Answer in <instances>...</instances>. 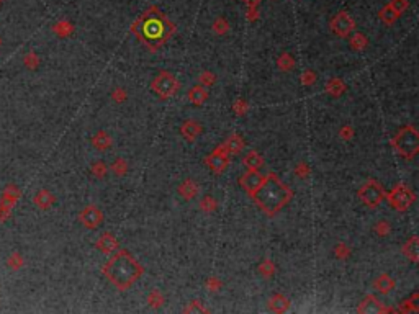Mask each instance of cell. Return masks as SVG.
Segmentation results:
<instances>
[{
	"label": "cell",
	"instance_id": "5bb4252c",
	"mask_svg": "<svg viewBox=\"0 0 419 314\" xmlns=\"http://www.w3.org/2000/svg\"><path fill=\"white\" fill-rule=\"evenodd\" d=\"M200 133H202V124H200L198 121H195V120H187L180 126L182 138L187 139L188 143H193V141L200 136Z\"/></svg>",
	"mask_w": 419,
	"mask_h": 314
},
{
	"label": "cell",
	"instance_id": "d6986e66",
	"mask_svg": "<svg viewBox=\"0 0 419 314\" xmlns=\"http://www.w3.org/2000/svg\"><path fill=\"white\" fill-rule=\"evenodd\" d=\"M403 256L408 257L413 264H418V260H419V242H418L416 236H413V238L403 246Z\"/></svg>",
	"mask_w": 419,
	"mask_h": 314
},
{
	"label": "cell",
	"instance_id": "603a6c76",
	"mask_svg": "<svg viewBox=\"0 0 419 314\" xmlns=\"http://www.w3.org/2000/svg\"><path fill=\"white\" fill-rule=\"evenodd\" d=\"M198 193V183H195L193 180H185V182H182L180 183V187H179V195L184 200H192V198H195V195Z\"/></svg>",
	"mask_w": 419,
	"mask_h": 314
},
{
	"label": "cell",
	"instance_id": "7402d4cb",
	"mask_svg": "<svg viewBox=\"0 0 419 314\" xmlns=\"http://www.w3.org/2000/svg\"><path fill=\"white\" fill-rule=\"evenodd\" d=\"M223 146H224V149L228 151V154H239L244 149L246 144H244V139L241 138L239 134H231Z\"/></svg>",
	"mask_w": 419,
	"mask_h": 314
},
{
	"label": "cell",
	"instance_id": "83f0119b",
	"mask_svg": "<svg viewBox=\"0 0 419 314\" xmlns=\"http://www.w3.org/2000/svg\"><path fill=\"white\" fill-rule=\"evenodd\" d=\"M52 31H54L57 36L66 38V36H69V34L74 31V26L70 25L69 21H59V23H56L54 26H52Z\"/></svg>",
	"mask_w": 419,
	"mask_h": 314
},
{
	"label": "cell",
	"instance_id": "f35d334b",
	"mask_svg": "<svg viewBox=\"0 0 419 314\" xmlns=\"http://www.w3.org/2000/svg\"><path fill=\"white\" fill-rule=\"evenodd\" d=\"M334 251H336V257H338V259H342V260L347 259V257L351 256V249L347 247V246L344 244V242H341V244L336 246Z\"/></svg>",
	"mask_w": 419,
	"mask_h": 314
},
{
	"label": "cell",
	"instance_id": "f5cc1de1",
	"mask_svg": "<svg viewBox=\"0 0 419 314\" xmlns=\"http://www.w3.org/2000/svg\"><path fill=\"white\" fill-rule=\"evenodd\" d=\"M2 3H3V0H0V7H2Z\"/></svg>",
	"mask_w": 419,
	"mask_h": 314
},
{
	"label": "cell",
	"instance_id": "f6af8a7d",
	"mask_svg": "<svg viewBox=\"0 0 419 314\" xmlns=\"http://www.w3.org/2000/svg\"><path fill=\"white\" fill-rule=\"evenodd\" d=\"M339 136H341L342 139L349 141V139L352 138V136H354V128H352V126H344V128H341Z\"/></svg>",
	"mask_w": 419,
	"mask_h": 314
},
{
	"label": "cell",
	"instance_id": "ab89813d",
	"mask_svg": "<svg viewBox=\"0 0 419 314\" xmlns=\"http://www.w3.org/2000/svg\"><path fill=\"white\" fill-rule=\"evenodd\" d=\"M300 80H302L303 85H311V84H315V82H316V74L308 69V70H305L302 75H300Z\"/></svg>",
	"mask_w": 419,
	"mask_h": 314
},
{
	"label": "cell",
	"instance_id": "c3c4849f",
	"mask_svg": "<svg viewBox=\"0 0 419 314\" xmlns=\"http://www.w3.org/2000/svg\"><path fill=\"white\" fill-rule=\"evenodd\" d=\"M206 287H208L211 292H218V288L221 287V283L218 282V280H215V278H210V280L206 282Z\"/></svg>",
	"mask_w": 419,
	"mask_h": 314
},
{
	"label": "cell",
	"instance_id": "d6a6232c",
	"mask_svg": "<svg viewBox=\"0 0 419 314\" xmlns=\"http://www.w3.org/2000/svg\"><path fill=\"white\" fill-rule=\"evenodd\" d=\"M23 64H25V66L28 67V69H36L38 66H39V57H38V54L36 52H33V51H29L28 54L23 57Z\"/></svg>",
	"mask_w": 419,
	"mask_h": 314
},
{
	"label": "cell",
	"instance_id": "ba28073f",
	"mask_svg": "<svg viewBox=\"0 0 419 314\" xmlns=\"http://www.w3.org/2000/svg\"><path fill=\"white\" fill-rule=\"evenodd\" d=\"M331 31L339 38H346L356 29V21L347 11H339L331 18Z\"/></svg>",
	"mask_w": 419,
	"mask_h": 314
},
{
	"label": "cell",
	"instance_id": "e575fe53",
	"mask_svg": "<svg viewBox=\"0 0 419 314\" xmlns=\"http://www.w3.org/2000/svg\"><path fill=\"white\" fill-rule=\"evenodd\" d=\"M147 303H149V306H152V308H161L164 305V298H162L161 292H157V290H152L151 295H149V298H147Z\"/></svg>",
	"mask_w": 419,
	"mask_h": 314
},
{
	"label": "cell",
	"instance_id": "2e32d148",
	"mask_svg": "<svg viewBox=\"0 0 419 314\" xmlns=\"http://www.w3.org/2000/svg\"><path fill=\"white\" fill-rule=\"evenodd\" d=\"M269 310L272 313H285L290 308V300L285 298L282 293H275L269 300Z\"/></svg>",
	"mask_w": 419,
	"mask_h": 314
},
{
	"label": "cell",
	"instance_id": "5b68a950",
	"mask_svg": "<svg viewBox=\"0 0 419 314\" xmlns=\"http://www.w3.org/2000/svg\"><path fill=\"white\" fill-rule=\"evenodd\" d=\"M385 200L388 201V205H390L392 208H395L400 213H403L416 201V195L408 185H405V183H398L393 190L385 193Z\"/></svg>",
	"mask_w": 419,
	"mask_h": 314
},
{
	"label": "cell",
	"instance_id": "8d00e7d4",
	"mask_svg": "<svg viewBox=\"0 0 419 314\" xmlns=\"http://www.w3.org/2000/svg\"><path fill=\"white\" fill-rule=\"evenodd\" d=\"M198 80L203 87H211L216 82V75L213 72H210V70H205V72L198 77Z\"/></svg>",
	"mask_w": 419,
	"mask_h": 314
},
{
	"label": "cell",
	"instance_id": "8fae6325",
	"mask_svg": "<svg viewBox=\"0 0 419 314\" xmlns=\"http://www.w3.org/2000/svg\"><path fill=\"white\" fill-rule=\"evenodd\" d=\"M262 182H264V175L261 174L259 170L256 169H247L243 175H241V179H239V185L243 187V190L247 193V195H252L257 192V188L262 185Z\"/></svg>",
	"mask_w": 419,
	"mask_h": 314
},
{
	"label": "cell",
	"instance_id": "44dd1931",
	"mask_svg": "<svg viewBox=\"0 0 419 314\" xmlns=\"http://www.w3.org/2000/svg\"><path fill=\"white\" fill-rule=\"evenodd\" d=\"M346 84L342 82L338 77H334V79H329L326 84H324V90H326L331 97H341L342 93L346 92Z\"/></svg>",
	"mask_w": 419,
	"mask_h": 314
},
{
	"label": "cell",
	"instance_id": "f1b7e54d",
	"mask_svg": "<svg viewBox=\"0 0 419 314\" xmlns=\"http://www.w3.org/2000/svg\"><path fill=\"white\" fill-rule=\"evenodd\" d=\"M275 264L272 262V260H269V259H265L261 262V265H259V274H261L264 278H270L274 274H275Z\"/></svg>",
	"mask_w": 419,
	"mask_h": 314
},
{
	"label": "cell",
	"instance_id": "ac0fdd59",
	"mask_svg": "<svg viewBox=\"0 0 419 314\" xmlns=\"http://www.w3.org/2000/svg\"><path fill=\"white\" fill-rule=\"evenodd\" d=\"M374 288L377 290V292H380L382 295H388L395 288V280L390 275L382 274V275H379V277L375 278Z\"/></svg>",
	"mask_w": 419,
	"mask_h": 314
},
{
	"label": "cell",
	"instance_id": "4316f807",
	"mask_svg": "<svg viewBox=\"0 0 419 314\" xmlns=\"http://www.w3.org/2000/svg\"><path fill=\"white\" fill-rule=\"evenodd\" d=\"M349 44H351V48H352L354 51H362V49H365V48L369 46V39L365 38L362 33H356V34H354V36L351 38Z\"/></svg>",
	"mask_w": 419,
	"mask_h": 314
},
{
	"label": "cell",
	"instance_id": "4dcf8cb0",
	"mask_svg": "<svg viewBox=\"0 0 419 314\" xmlns=\"http://www.w3.org/2000/svg\"><path fill=\"white\" fill-rule=\"evenodd\" d=\"M277 64H279L280 70H292L295 67V59L290 54H287V52H282L279 59H277Z\"/></svg>",
	"mask_w": 419,
	"mask_h": 314
},
{
	"label": "cell",
	"instance_id": "9a60e30c",
	"mask_svg": "<svg viewBox=\"0 0 419 314\" xmlns=\"http://www.w3.org/2000/svg\"><path fill=\"white\" fill-rule=\"evenodd\" d=\"M33 201H34V205H36L39 210H49L51 206L54 205L56 198H54V195H52L49 190H46V188H41V190L36 195H34Z\"/></svg>",
	"mask_w": 419,
	"mask_h": 314
},
{
	"label": "cell",
	"instance_id": "6da1fadb",
	"mask_svg": "<svg viewBox=\"0 0 419 314\" xmlns=\"http://www.w3.org/2000/svg\"><path fill=\"white\" fill-rule=\"evenodd\" d=\"M131 31L149 51H157L174 36L175 25L157 7H149L131 25Z\"/></svg>",
	"mask_w": 419,
	"mask_h": 314
},
{
	"label": "cell",
	"instance_id": "7bdbcfd3",
	"mask_svg": "<svg viewBox=\"0 0 419 314\" xmlns=\"http://www.w3.org/2000/svg\"><path fill=\"white\" fill-rule=\"evenodd\" d=\"M192 311H200V313H206L208 310L202 306V301H192L190 305L185 308V313H192Z\"/></svg>",
	"mask_w": 419,
	"mask_h": 314
},
{
	"label": "cell",
	"instance_id": "e0dca14e",
	"mask_svg": "<svg viewBox=\"0 0 419 314\" xmlns=\"http://www.w3.org/2000/svg\"><path fill=\"white\" fill-rule=\"evenodd\" d=\"M187 97H188V100H190L192 105L202 106L206 102V98H208V92H206V88L203 85H195L188 90Z\"/></svg>",
	"mask_w": 419,
	"mask_h": 314
},
{
	"label": "cell",
	"instance_id": "d4e9b609",
	"mask_svg": "<svg viewBox=\"0 0 419 314\" xmlns=\"http://www.w3.org/2000/svg\"><path fill=\"white\" fill-rule=\"evenodd\" d=\"M92 144H93V147H95V149H98V151H107L108 147L111 146V138H110V134L105 133V131L95 133V136L92 138Z\"/></svg>",
	"mask_w": 419,
	"mask_h": 314
},
{
	"label": "cell",
	"instance_id": "277c9868",
	"mask_svg": "<svg viewBox=\"0 0 419 314\" xmlns=\"http://www.w3.org/2000/svg\"><path fill=\"white\" fill-rule=\"evenodd\" d=\"M390 144L393 149L406 161H413L419 152V133L416 126L408 124L398 129V133L393 136Z\"/></svg>",
	"mask_w": 419,
	"mask_h": 314
},
{
	"label": "cell",
	"instance_id": "60d3db41",
	"mask_svg": "<svg viewBox=\"0 0 419 314\" xmlns=\"http://www.w3.org/2000/svg\"><path fill=\"white\" fill-rule=\"evenodd\" d=\"M375 233L379 234L380 238L387 236L388 233H390V223H388V221H379V223H377V226H375Z\"/></svg>",
	"mask_w": 419,
	"mask_h": 314
},
{
	"label": "cell",
	"instance_id": "b9f144b4",
	"mask_svg": "<svg viewBox=\"0 0 419 314\" xmlns=\"http://www.w3.org/2000/svg\"><path fill=\"white\" fill-rule=\"evenodd\" d=\"M390 5L401 15L406 8H408V0H392Z\"/></svg>",
	"mask_w": 419,
	"mask_h": 314
},
{
	"label": "cell",
	"instance_id": "7a4b0ae2",
	"mask_svg": "<svg viewBox=\"0 0 419 314\" xmlns=\"http://www.w3.org/2000/svg\"><path fill=\"white\" fill-rule=\"evenodd\" d=\"M102 274L120 292H126L139 280L141 275L144 274V269L126 249H121V251H116L108 262L102 267Z\"/></svg>",
	"mask_w": 419,
	"mask_h": 314
},
{
	"label": "cell",
	"instance_id": "cb8c5ba5",
	"mask_svg": "<svg viewBox=\"0 0 419 314\" xmlns=\"http://www.w3.org/2000/svg\"><path fill=\"white\" fill-rule=\"evenodd\" d=\"M243 164L246 165L247 169H256L259 170L264 165V159L262 156L259 152L256 151H249V152H246L244 154V157H243Z\"/></svg>",
	"mask_w": 419,
	"mask_h": 314
},
{
	"label": "cell",
	"instance_id": "484cf974",
	"mask_svg": "<svg viewBox=\"0 0 419 314\" xmlns=\"http://www.w3.org/2000/svg\"><path fill=\"white\" fill-rule=\"evenodd\" d=\"M379 16H380V18H382L383 21L387 23V25H393V23L397 21V20L400 18L401 15H400L398 11L395 10L393 7H392L390 3H388L387 7H385V8H383V10L380 11V15H379Z\"/></svg>",
	"mask_w": 419,
	"mask_h": 314
},
{
	"label": "cell",
	"instance_id": "bcb514c9",
	"mask_svg": "<svg viewBox=\"0 0 419 314\" xmlns=\"http://www.w3.org/2000/svg\"><path fill=\"white\" fill-rule=\"evenodd\" d=\"M295 172H297V175H298V177H302V179H305V177L308 175L310 169H308V165H306L305 162H302V164H298V165H297V169H295Z\"/></svg>",
	"mask_w": 419,
	"mask_h": 314
},
{
	"label": "cell",
	"instance_id": "ee69618b",
	"mask_svg": "<svg viewBox=\"0 0 419 314\" xmlns=\"http://www.w3.org/2000/svg\"><path fill=\"white\" fill-rule=\"evenodd\" d=\"M215 31L218 33V34H223V33H226L228 31V21L226 20H223V18H220L218 20L216 23H215Z\"/></svg>",
	"mask_w": 419,
	"mask_h": 314
},
{
	"label": "cell",
	"instance_id": "1f68e13d",
	"mask_svg": "<svg viewBox=\"0 0 419 314\" xmlns=\"http://www.w3.org/2000/svg\"><path fill=\"white\" fill-rule=\"evenodd\" d=\"M416 300H418V293L413 295L411 300H406V301H403V303H400L398 313H416L419 310V308L416 306V303H415Z\"/></svg>",
	"mask_w": 419,
	"mask_h": 314
},
{
	"label": "cell",
	"instance_id": "d590c367",
	"mask_svg": "<svg viewBox=\"0 0 419 314\" xmlns=\"http://www.w3.org/2000/svg\"><path fill=\"white\" fill-rule=\"evenodd\" d=\"M92 174L97 177V179H103L105 175H107V165L102 161H97L92 164Z\"/></svg>",
	"mask_w": 419,
	"mask_h": 314
},
{
	"label": "cell",
	"instance_id": "7dc6e473",
	"mask_svg": "<svg viewBox=\"0 0 419 314\" xmlns=\"http://www.w3.org/2000/svg\"><path fill=\"white\" fill-rule=\"evenodd\" d=\"M233 108H234L236 113L244 115V113H246V110H247V103L244 102V100H239V102H236V103H234Z\"/></svg>",
	"mask_w": 419,
	"mask_h": 314
},
{
	"label": "cell",
	"instance_id": "9c48e42d",
	"mask_svg": "<svg viewBox=\"0 0 419 314\" xmlns=\"http://www.w3.org/2000/svg\"><path fill=\"white\" fill-rule=\"evenodd\" d=\"M205 164L215 174H223L229 165V154L224 149V146H218L216 149L205 157Z\"/></svg>",
	"mask_w": 419,
	"mask_h": 314
},
{
	"label": "cell",
	"instance_id": "f907efd6",
	"mask_svg": "<svg viewBox=\"0 0 419 314\" xmlns=\"http://www.w3.org/2000/svg\"><path fill=\"white\" fill-rule=\"evenodd\" d=\"M244 2L247 3V7H249V8H256L257 3H259V0H244Z\"/></svg>",
	"mask_w": 419,
	"mask_h": 314
},
{
	"label": "cell",
	"instance_id": "836d02e7",
	"mask_svg": "<svg viewBox=\"0 0 419 314\" xmlns=\"http://www.w3.org/2000/svg\"><path fill=\"white\" fill-rule=\"evenodd\" d=\"M126 170H128V164H126L125 159H116V161L113 162V165H111V172H113L115 175L123 177L126 174Z\"/></svg>",
	"mask_w": 419,
	"mask_h": 314
},
{
	"label": "cell",
	"instance_id": "74e56055",
	"mask_svg": "<svg viewBox=\"0 0 419 314\" xmlns=\"http://www.w3.org/2000/svg\"><path fill=\"white\" fill-rule=\"evenodd\" d=\"M216 201H215V198L213 197H205L203 200H202V203H200V208H202L205 213H213L215 210H216Z\"/></svg>",
	"mask_w": 419,
	"mask_h": 314
},
{
	"label": "cell",
	"instance_id": "30bf717a",
	"mask_svg": "<svg viewBox=\"0 0 419 314\" xmlns=\"http://www.w3.org/2000/svg\"><path fill=\"white\" fill-rule=\"evenodd\" d=\"M79 221L84 224V228H87V229H97L100 224L103 223V215L98 206L87 205L85 208L79 213Z\"/></svg>",
	"mask_w": 419,
	"mask_h": 314
},
{
	"label": "cell",
	"instance_id": "7c38bea8",
	"mask_svg": "<svg viewBox=\"0 0 419 314\" xmlns=\"http://www.w3.org/2000/svg\"><path fill=\"white\" fill-rule=\"evenodd\" d=\"M357 313H395L393 308L383 306L374 295H369L361 305L357 306Z\"/></svg>",
	"mask_w": 419,
	"mask_h": 314
},
{
	"label": "cell",
	"instance_id": "816d5d0a",
	"mask_svg": "<svg viewBox=\"0 0 419 314\" xmlns=\"http://www.w3.org/2000/svg\"><path fill=\"white\" fill-rule=\"evenodd\" d=\"M2 43H3V41H2V36H0V46H2Z\"/></svg>",
	"mask_w": 419,
	"mask_h": 314
},
{
	"label": "cell",
	"instance_id": "681fc988",
	"mask_svg": "<svg viewBox=\"0 0 419 314\" xmlns=\"http://www.w3.org/2000/svg\"><path fill=\"white\" fill-rule=\"evenodd\" d=\"M113 98L116 100V102H123V100L126 98V93L123 88H116V90L113 92Z\"/></svg>",
	"mask_w": 419,
	"mask_h": 314
},
{
	"label": "cell",
	"instance_id": "52a82bcc",
	"mask_svg": "<svg viewBox=\"0 0 419 314\" xmlns=\"http://www.w3.org/2000/svg\"><path fill=\"white\" fill-rule=\"evenodd\" d=\"M359 198L369 208H379L382 201L385 200V190L380 185V182H377L375 179H370L359 188Z\"/></svg>",
	"mask_w": 419,
	"mask_h": 314
},
{
	"label": "cell",
	"instance_id": "3957f363",
	"mask_svg": "<svg viewBox=\"0 0 419 314\" xmlns=\"http://www.w3.org/2000/svg\"><path fill=\"white\" fill-rule=\"evenodd\" d=\"M292 198V188L287 187L274 172H270V174L264 177L262 185L252 195V200L256 201V205L267 216H275Z\"/></svg>",
	"mask_w": 419,
	"mask_h": 314
},
{
	"label": "cell",
	"instance_id": "8992f818",
	"mask_svg": "<svg viewBox=\"0 0 419 314\" xmlns=\"http://www.w3.org/2000/svg\"><path fill=\"white\" fill-rule=\"evenodd\" d=\"M151 90L161 100H167L179 90V80L175 79L174 74L161 70L156 79L151 82Z\"/></svg>",
	"mask_w": 419,
	"mask_h": 314
},
{
	"label": "cell",
	"instance_id": "f546056e",
	"mask_svg": "<svg viewBox=\"0 0 419 314\" xmlns=\"http://www.w3.org/2000/svg\"><path fill=\"white\" fill-rule=\"evenodd\" d=\"M7 265L11 270H20L23 265H25V259L21 257L20 252H11L10 257L7 259Z\"/></svg>",
	"mask_w": 419,
	"mask_h": 314
},
{
	"label": "cell",
	"instance_id": "ffe728a7",
	"mask_svg": "<svg viewBox=\"0 0 419 314\" xmlns=\"http://www.w3.org/2000/svg\"><path fill=\"white\" fill-rule=\"evenodd\" d=\"M21 197V192L16 188V185H13V183H10V185H7L3 188V193H2V203L5 205H8L13 208V205L18 201V198Z\"/></svg>",
	"mask_w": 419,
	"mask_h": 314
},
{
	"label": "cell",
	"instance_id": "4fadbf2b",
	"mask_svg": "<svg viewBox=\"0 0 419 314\" xmlns=\"http://www.w3.org/2000/svg\"><path fill=\"white\" fill-rule=\"evenodd\" d=\"M95 247L98 249L102 254H113L118 251V241L111 233H103L95 242Z\"/></svg>",
	"mask_w": 419,
	"mask_h": 314
}]
</instances>
